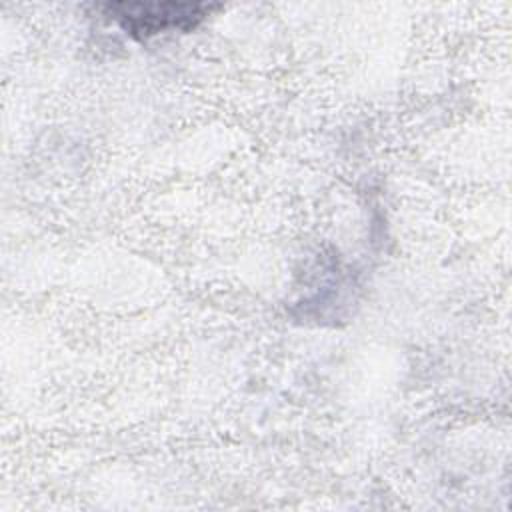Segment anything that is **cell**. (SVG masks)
Listing matches in <instances>:
<instances>
[{
    "label": "cell",
    "mask_w": 512,
    "mask_h": 512,
    "mask_svg": "<svg viewBox=\"0 0 512 512\" xmlns=\"http://www.w3.org/2000/svg\"><path fill=\"white\" fill-rule=\"evenodd\" d=\"M106 12L130 36L148 38L168 30L194 28L206 18L210 6L190 2H122L108 4Z\"/></svg>",
    "instance_id": "1"
}]
</instances>
